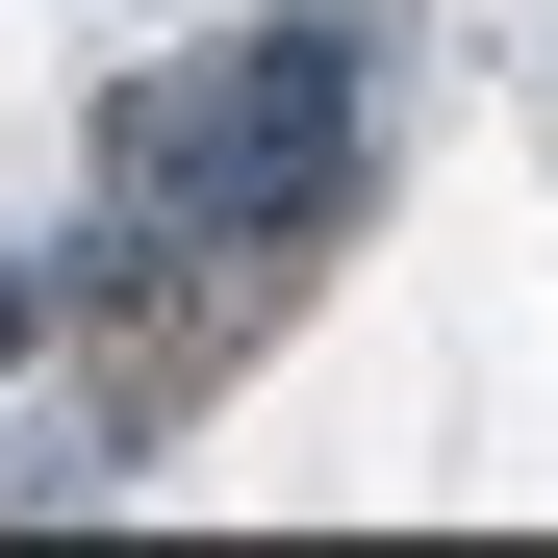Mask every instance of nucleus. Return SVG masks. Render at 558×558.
<instances>
[{
    "instance_id": "nucleus-1",
    "label": "nucleus",
    "mask_w": 558,
    "mask_h": 558,
    "mask_svg": "<svg viewBox=\"0 0 558 558\" xmlns=\"http://www.w3.org/2000/svg\"><path fill=\"white\" fill-rule=\"evenodd\" d=\"M128 204H178V229H330L355 204V26H254V51H204V76H128Z\"/></svg>"
}]
</instances>
